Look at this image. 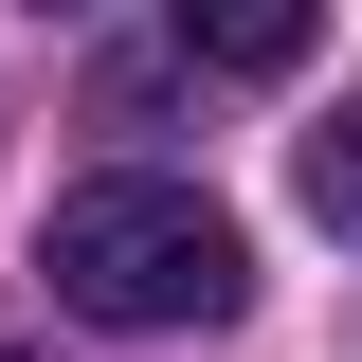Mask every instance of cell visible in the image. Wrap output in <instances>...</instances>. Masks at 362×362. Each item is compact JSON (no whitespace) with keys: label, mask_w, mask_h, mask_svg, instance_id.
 <instances>
[{"label":"cell","mask_w":362,"mask_h":362,"mask_svg":"<svg viewBox=\"0 0 362 362\" xmlns=\"http://www.w3.org/2000/svg\"><path fill=\"white\" fill-rule=\"evenodd\" d=\"M37 272L73 326H218L235 290H254V254H235V218L199 199V181H73L37 218Z\"/></svg>","instance_id":"cell-1"},{"label":"cell","mask_w":362,"mask_h":362,"mask_svg":"<svg viewBox=\"0 0 362 362\" xmlns=\"http://www.w3.org/2000/svg\"><path fill=\"white\" fill-rule=\"evenodd\" d=\"M163 18H181V54H199V73H290L326 0H163Z\"/></svg>","instance_id":"cell-2"},{"label":"cell","mask_w":362,"mask_h":362,"mask_svg":"<svg viewBox=\"0 0 362 362\" xmlns=\"http://www.w3.org/2000/svg\"><path fill=\"white\" fill-rule=\"evenodd\" d=\"M308 218H326V235H362V90L308 127Z\"/></svg>","instance_id":"cell-3"}]
</instances>
